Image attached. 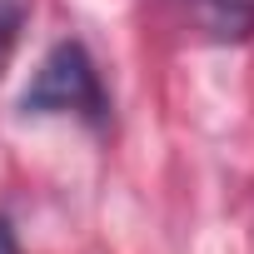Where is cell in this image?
Returning a JSON list of instances; mask_svg holds the SVG:
<instances>
[{"label": "cell", "mask_w": 254, "mask_h": 254, "mask_svg": "<svg viewBox=\"0 0 254 254\" xmlns=\"http://www.w3.org/2000/svg\"><path fill=\"white\" fill-rule=\"evenodd\" d=\"M20 110L25 115H85L90 125H105V110L110 105H105L95 60L85 55L80 40H60L40 60L30 90L20 95Z\"/></svg>", "instance_id": "cell-1"}, {"label": "cell", "mask_w": 254, "mask_h": 254, "mask_svg": "<svg viewBox=\"0 0 254 254\" xmlns=\"http://www.w3.org/2000/svg\"><path fill=\"white\" fill-rule=\"evenodd\" d=\"M20 5L15 0H0V75H5V65H10V55H15V40H20Z\"/></svg>", "instance_id": "cell-2"}, {"label": "cell", "mask_w": 254, "mask_h": 254, "mask_svg": "<svg viewBox=\"0 0 254 254\" xmlns=\"http://www.w3.org/2000/svg\"><path fill=\"white\" fill-rule=\"evenodd\" d=\"M0 254H20V244H15V234H10L5 219H0Z\"/></svg>", "instance_id": "cell-3"}]
</instances>
